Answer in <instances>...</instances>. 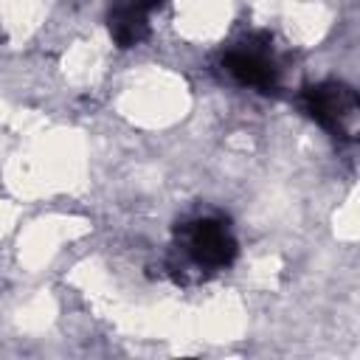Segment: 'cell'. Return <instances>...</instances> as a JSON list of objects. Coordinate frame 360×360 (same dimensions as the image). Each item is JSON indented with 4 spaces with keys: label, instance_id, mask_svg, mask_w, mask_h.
I'll return each instance as SVG.
<instances>
[{
    "label": "cell",
    "instance_id": "obj_1",
    "mask_svg": "<svg viewBox=\"0 0 360 360\" xmlns=\"http://www.w3.org/2000/svg\"><path fill=\"white\" fill-rule=\"evenodd\" d=\"M236 259V239L228 222L217 217H197L174 231V250H172V273L183 281H197L211 273L231 267Z\"/></svg>",
    "mask_w": 360,
    "mask_h": 360
},
{
    "label": "cell",
    "instance_id": "obj_2",
    "mask_svg": "<svg viewBox=\"0 0 360 360\" xmlns=\"http://www.w3.org/2000/svg\"><path fill=\"white\" fill-rule=\"evenodd\" d=\"M304 110L332 138L354 141L357 127H360V101L349 84H343V82L312 84L304 93Z\"/></svg>",
    "mask_w": 360,
    "mask_h": 360
},
{
    "label": "cell",
    "instance_id": "obj_3",
    "mask_svg": "<svg viewBox=\"0 0 360 360\" xmlns=\"http://www.w3.org/2000/svg\"><path fill=\"white\" fill-rule=\"evenodd\" d=\"M222 68L242 87L270 93L278 84V62L273 56V45L267 37H248L228 48L222 53Z\"/></svg>",
    "mask_w": 360,
    "mask_h": 360
},
{
    "label": "cell",
    "instance_id": "obj_4",
    "mask_svg": "<svg viewBox=\"0 0 360 360\" xmlns=\"http://www.w3.org/2000/svg\"><path fill=\"white\" fill-rule=\"evenodd\" d=\"M163 0H112L107 11V28L118 48L141 45L152 31V17Z\"/></svg>",
    "mask_w": 360,
    "mask_h": 360
}]
</instances>
